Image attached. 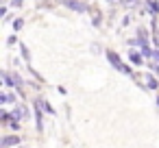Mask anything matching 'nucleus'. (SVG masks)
Instances as JSON below:
<instances>
[{"label": "nucleus", "mask_w": 159, "mask_h": 148, "mask_svg": "<svg viewBox=\"0 0 159 148\" xmlns=\"http://www.w3.org/2000/svg\"><path fill=\"white\" fill-rule=\"evenodd\" d=\"M107 59L111 61V65H113V68H116L118 72H124V74H131V68H129V65H124V63L120 61V57H118V55H116L113 50H107Z\"/></svg>", "instance_id": "nucleus-1"}, {"label": "nucleus", "mask_w": 159, "mask_h": 148, "mask_svg": "<svg viewBox=\"0 0 159 148\" xmlns=\"http://www.w3.org/2000/svg\"><path fill=\"white\" fill-rule=\"evenodd\" d=\"M63 5H66V7H70V9H74V11H81V13H83V11H87V7L81 2V0H63Z\"/></svg>", "instance_id": "nucleus-2"}, {"label": "nucleus", "mask_w": 159, "mask_h": 148, "mask_svg": "<svg viewBox=\"0 0 159 148\" xmlns=\"http://www.w3.org/2000/svg\"><path fill=\"white\" fill-rule=\"evenodd\" d=\"M139 81H144L148 89H157V87H159V83H157V78H155L152 74H142V76H139Z\"/></svg>", "instance_id": "nucleus-3"}, {"label": "nucleus", "mask_w": 159, "mask_h": 148, "mask_svg": "<svg viewBox=\"0 0 159 148\" xmlns=\"http://www.w3.org/2000/svg\"><path fill=\"white\" fill-rule=\"evenodd\" d=\"M35 105H37L42 111H46V113H52V115H55V109H52V107H50V105H48L44 98H37V100H35Z\"/></svg>", "instance_id": "nucleus-4"}, {"label": "nucleus", "mask_w": 159, "mask_h": 148, "mask_svg": "<svg viewBox=\"0 0 159 148\" xmlns=\"http://www.w3.org/2000/svg\"><path fill=\"white\" fill-rule=\"evenodd\" d=\"M13 144H20V137H16V135H7V137L2 139V148H9V146H13Z\"/></svg>", "instance_id": "nucleus-5"}, {"label": "nucleus", "mask_w": 159, "mask_h": 148, "mask_svg": "<svg viewBox=\"0 0 159 148\" xmlns=\"http://www.w3.org/2000/svg\"><path fill=\"white\" fill-rule=\"evenodd\" d=\"M152 39H155V46H157V52H159V31H157V20H152Z\"/></svg>", "instance_id": "nucleus-6"}, {"label": "nucleus", "mask_w": 159, "mask_h": 148, "mask_svg": "<svg viewBox=\"0 0 159 148\" xmlns=\"http://www.w3.org/2000/svg\"><path fill=\"white\" fill-rule=\"evenodd\" d=\"M129 57H131V61H133L135 65H142V57H139L135 50H131V52H129Z\"/></svg>", "instance_id": "nucleus-7"}, {"label": "nucleus", "mask_w": 159, "mask_h": 148, "mask_svg": "<svg viewBox=\"0 0 159 148\" xmlns=\"http://www.w3.org/2000/svg\"><path fill=\"white\" fill-rule=\"evenodd\" d=\"M148 11L150 13H159V2H152V0H150V2H148Z\"/></svg>", "instance_id": "nucleus-8"}, {"label": "nucleus", "mask_w": 159, "mask_h": 148, "mask_svg": "<svg viewBox=\"0 0 159 148\" xmlns=\"http://www.w3.org/2000/svg\"><path fill=\"white\" fill-rule=\"evenodd\" d=\"M20 48H22V57H24V59L29 61V59H31V55H29V50H26V46H20Z\"/></svg>", "instance_id": "nucleus-9"}, {"label": "nucleus", "mask_w": 159, "mask_h": 148, "mask_svg": "<svg viewBox=\"0 0 159 148\" xmlns=\"http://www.w3.org/2000/svg\"><path fill=\"white\" fill-rule=\"evenodd\" d=\"M22 24H24L22 20H16V22H13V29H16V31H20V29H22Z\"/></svg>", "instance_id": "nucleus-10"}, {"label": "nucleus", "mask_w": 159, "mask_h": 148, "mask_svg": "<svg viewBox=\"0 0 159 148\" xmlns=\"http://www.w3.org/2000/svg\"><path fill=\"white\" fill-rule=\"evenodd\" d=\"M9 126H11V128H16V131H18V128H20V124H18V122H13V120H11V122H9Z\"/></svg>", "instance_id": "nucleus-11"}, {"label": "nucleus", "mask_w": 159, "mask_h": 148, "mask_svg": "<svg viewBox=\"0 0 159 148\" xmlns=\"http://www.w3.org/2000/svg\"><path fill=\"white\" fill-rule=\"evenodd\" d=\"M13 5H22V0H13Z\"/></svg>", "instance_id": "nucleus-12"}, {"label": "nucleus", "mask_w": 159, "mask_h": 148, "mask_svg": "<svg viewBox=\"0 0 159 148\" xmlns=\"http://www.w3.org/2000/svg\"><path fill=\"white\" fill-rule=\"evenodd\" d=\"M157 105H159V96H157Z\"/></svg>", "instance_id": "nucleus-13"}]
</instances>
